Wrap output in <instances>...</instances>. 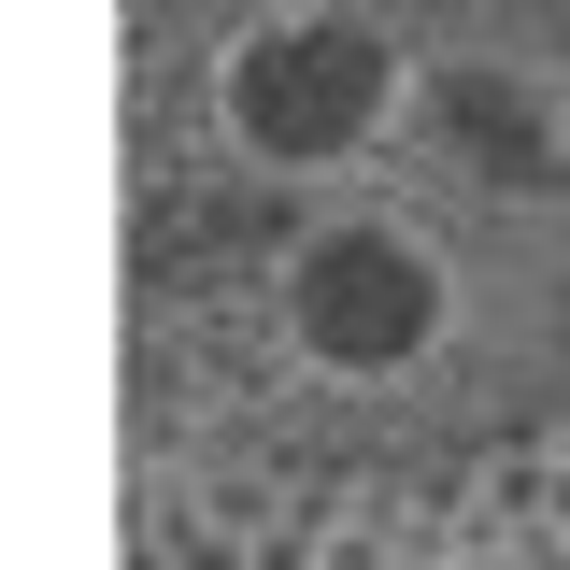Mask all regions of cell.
I'll list each match as a JSON object with an SVG mask.
<instances>
[{"label": "cell", "mask_w": 570, "mask_h": 570, "mask_svg": "<svg viewBox=\"0 0 570 570\" xmlns=\"http://www.w3.org/2000/svg\"><path fill=\"white\" fill-rule=\"evenodd\" d=\"M129 328L343 485L570 428V0H129Z\"/></svg>", "instance_id": "cell-1"}]
</instances>
